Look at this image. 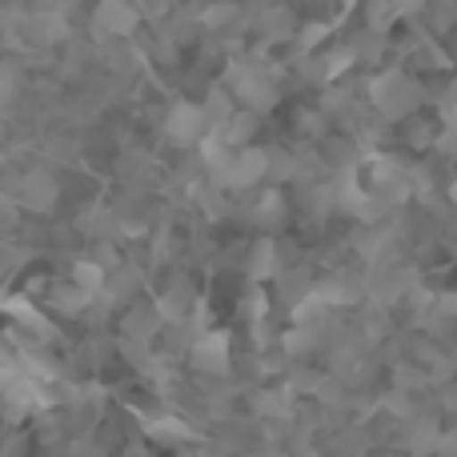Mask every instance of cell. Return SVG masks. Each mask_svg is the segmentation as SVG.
Masks as SVG:
<instances>
[{
    "label": "cell",
    "mask_w": 457,
    "mask_h": 457,
    "mask_svg": "<svg viewBox=\"0 0 457 457\" xmlns=\"http://www.w3.org/2000/svg\"><path fill=\"white\" fill-rule=\"evenodd\" d=\"M133 8L125 4V0H104L101 8H96V29L109 32V37H125L129 29H133Z\"/></svg>",
    "instance_id": "6da1fadb"
},
{
    "label": "cell",
    "mask_w": 457,
    "mask_h": 457,
    "mask_svg": "<svg viewBox=\"0 0 457 457\" xmlns=\"http://www.w3.org/2000/svg\"><path fill=\"white\" fill-rule=\"evenodd\" d=\"M169 133H173L177 141H197V137L205 133V112H201L197 104H177L173 117H169Z\"/></svg>",
    "instance_id": "7a4b0ae2"
},
{
    "label": "cell",
    "mask_w": 457,
    "mask_h": 457,
    "mask_svg": "<svg viewBox=\"0 0 457 457\" xmlns=\"http://www.w3.org/2000/svg\"><path fill=\"white\" fill-rule=\"evenodd\" d=\"M56 197V181L48 173H29L24 177V201H29L32 209H48Z\"/></svg>",
    "instance_id": "3957f363"
},
{
    "label": "cell",
    "mask_w": 457,
    "mask_h": 457,
    "mask_svg": "<svg viewBox=\"0 0 457 457\" xmlns=\"http://www.w3.org/2000/svg\"><path fill=\"white\" fill-rule=\"evenodd\" d=\"M197 361L201 370H225V341L221 337H209L197 345Z\"/></svg>",
    "instance_id": "277c9868"
},
{
    "label": "cell",
    "mask_w": 457,
    "mask_h": 457,
    "mask_svg": "<svg viewBox=\"0 0 457 457\" xmlns=\"http://www.w3.org/2000/svg\"><path fill=\"white\" fill-rule=\"evenodd\" d=\"M77 281L85 285V289H96V285H101V269H96V265H93V269L80 265V269H77Z\"/></svg>",
    "instance_id": "5b68a950"
}]
</instances>
